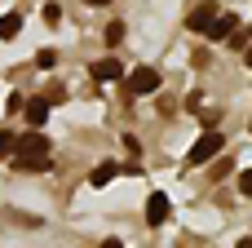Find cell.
Returning <instances> with one entry per match:
<instances>
[{
  "label": "cell",
  "mask_w": 252,
  "mask_h": 248,
  "mask_svg": "<svg viewBox=\"0 0 252 248\" xmlns=\"http://www.w3.org/2000/svg\"><path fill=\"white\" fill-rule=\"evenodd\" d=\"M13 169H22V173H44L53 160H49V138L40 133V129H31V133H22L18 142H13Z\"/></svg>",
  "instance_id": "6da1fadb"
},
{
  "label": "cell",
  "mask_w": 252,
  "mask_h": 248,
  "mask_svg": "<svg viewBox=\"0 0 252 248\" xmlns=\"http://www.w3.org/2000/svg\"><path fill=\"white\" fill-rule=\"evenodd\" d=\"M221 146H226V138H221L217 129H204V133H199V142L190 146L186 164H208V160H217V155H221Z\"/></svg>",
  "instance_id": "7a4b0ae2"
},
{
  "label": "cell",
  "mask_w": 252,
  "mask_h": 248,
  "mask_svg": "<svg viewBox=\"0 0 252 248\" xmlns=\"http://www.w3.org/2000/svg\"><path fill=\"white\" fill-rule=\"evenodd\" d=\"M124 89H128V98H151L159 89V71L155 67H137V71L124 75Z\"/></svg>",
  "instance_id": "3957f363"
},
{
  "label": "cell",
  "mask_w": 252,
  "mask_h": 248,
  "mask_svg": "<svg viewBox=\"0 0 252 248\" xmlns=\"http://www.w3.org/2000/svg\"><path fill=\"white\" fill-rule=\"evenodd\" d=\"M230 31H239V18H235V13H217V18L204 27L208 40H230Z\"/></svg>",
  "instance_id": "277c9868"
},
{
  "label": "cell",
  "mask_w": 252,
  "mask_h": 248,
  "mask_svg": "<svg viewBox=\"0 0 252 248\" xmlns=\"http://www.w3.org/2000/svg\"><path fill=\"white\" fill-rule=\"evenodd\" d=\"M168 209H173V204H168V195H164V191H155V195L146 200V226H164V222H168Z\"/></svg>",
  "instance_id": "5b68a950"
},
{
  "label": "cell",
  "mask_w": 252,
  "mask_h": 248,
  "mask_svg": "<svg viewBox=\"0 0 252 248\" xmlns=\"http://www.w3.org/2000/svg\"><path fill=\"white\" fill-rule=\"evenodd\" d=\"M49 106H53L49 98H27V102H22V115H27V124H31V129H40V124L49 120Z\"/></svg>",
  "instance_id": "8992f818"
},
{
  "label": "cell",
  "mask_w": 252,
  "mask_h": 248,
  "mask_svg": "<svg viewBox=\"0 0 252 248\" xmlns=\"http://www.w3.org/2000/svg\"><path fill=\"white\" fill-rule=\"evenodd\" d=\"M213 18H217V4L208 0V4H195V13L186 18V27H190V31H204V27L213 22Z\"/></svg>",
  "instance_id": "52a82bcc"
},
{
  "label": "cell",
  "mask_w": 252,
  "mask_h": 248,
  "mask_svg": "<svg viewBox=\"0 0 252 248\" xmlns=\"http://www.w3.org/2000/svg\"><path fill=\"white\" fill-rule=\"evenodd\" d=\"M89 75H93V80H120V58H102V62H93Z\"/></svg>",
  "instance_id": "ba28073f"
},
{
  "label": "cell",
  "mask_w": 252,
  "mask_h": 248,
  "mask_svg": "<svg viewBox=\"0 0 252 248\" xmlns=\"http://www.w3.org/2000/svg\"><path fill=\"white\" fill-rule=\"evenodd\" d=\"M120 177V164H97L93 173H89V186H106V182H115Z\"/></svg>",
  "instance_id": "9c48e42d"
},
{
  "label": "cell",
  "mask_w": 252,
  "mask_h": 248,
  "mask_svg": "<svg viewBox=\"0 0 252 248\" xmlns=\"http://www.w3.org/2000/svg\"><path fill=\"white\" fill-rule=\"evenodd\" d=\"M18 31H22V18H18V13H4V18H0V40H13Z\"/></svg>",
  "instance_id": "30bf717a"
},
{
  "label": "cell",
  "mask_w": 252,
  "mask_h": 248,
  "mask_svg": "<svg viewBox=\"0 0 252 248\" xmlns=\"http://www.w3.org/2000/svg\"><path fill=\"white\" fill-rule=\"evenodd\" d=\"M13 142H18V138H13L9 129H0V160H9V155H13Z\"/></svg>",
  "instance_id": "8fae6325"
},
{
  "label": "cell",
  "mask_w": 252,
  "mask_h": 248,
  "mask_svg": "<svg viewBox=\"0 0 252 248\" xmlns=\"http://www.w3.org/2000/svg\"><path fill=\"white\" fill-rule=\"evenodd\" d=\"M53 62H58V53H53V49H40V53H35V67H40V71H49Z\"/></svg>",
  "instance_id": "7c38bea8"
},
{
  "label": "cell",
  "mask_w": 252,
  "mask_h": 248,
  "mask_svg": "<svg viewBox=\"0 0 252 248\" xmlns=\"http://www.w3.org/2000/svg\"><path fill=\"white\" fill-rule=\"evenodd\" d=\"M120 40H124V22H111L106 27V44H120Z\"/></svg>",
  "instance_id": "4fadbf2b"
},
{
  "label": "cell",
  "mask_w": 252,
  "mask_h": 248,
  "mask_svg": "<svg viewBox=\"0 0 252 248\" xmlns=\"http://www.w3.org/2000/svg\"><path fill=\"white\" fill-rule=\"evenodd\" d=\"M44 22L58 27V22H62V9H58V4H44Z\"/></svg>",
  "instance_id": "5bb4252c"
},
{
  "label": "cell",
  "mask_w": 252,
  "mask_h": 248,
  "mask_svg": "<svg viewBox=\"0 0 252 248\" xmlns=\"http://www.w3.org/2000/svg\"><path fill=\"white\" fill-rule=\"evenodd\" d=\"M239 195H248V200H252V169H248V173H239Z\"/></svg>",
  "instance_id": "9a60e30c"
},
{
  "label": "cell",
  "mask_w": 252,
  "mask_h": 248,
  "mask_svg": "<svg viewBox=\"0 0 252 248\" xmlns=\"http://www.w3.org/2000/svg\"><path fill=\"white\" fill-rule=\"evenodd\" d=\"M230 169H235V164H230V160H217V164H213V177H226V173H230Z\"/></svg>",
  "instance_id": "2e32d148"
},
{
  "label": "cell",
  "mask_w": 252,
  "mask_h": 248,
  "mask_svg": "<svg viewBox=\"0 0 252 248\" xmlns=\"http://www.w3.org/2000/svg\"><path fill=\"white\" fill-rule=\"evenodd\" d=\"M102 248H124V244H120V240H106V244H102Z\"/></svg>",
  "instance_id": "e0dca14e"
},
{
  "label": "cell",
  "mask_w": 252,
  "mask_h": 248,
  "mask_svg": "<svg viewBox=\"0 0 252 248\" xmlns=\"http://www.w3.org/2000/svg\"><path fill=\"white\" fill-rule=\"evenodd\" d=\"M244 62H248V67H252V44H248V49H244Z\"/></svg>",
  "instance_id": "ac0fdd59"
},
{
  "label": "cell",
  "mask_w": 252,
  "mask_h": 248,
  "mask_svg": "<svg viewBox=\"0 0 252 248\" xmlns=\"http://www.w3.org/2000/svg\"><path fill=\"white\" fill-rule=\"evenodd\" d=\"M84 4H93V9H97V4H106V0H84Z\"/></svg>",
  "instance_id": "d6986e66"
},
{
  "label": "cell",
  "mask_w": 252,
  "mask_h": 248,
  "mask_svg": "<svg viewBox=\"0 0 252 248\" xmlns=\"http://www.w3.org/2000/svg\"><path fill=\"white\" fill-rule=\"evenodd\" d=\"M239 248H252V240H244V244H239Z\"/></svg>",
  "instance_id": "ffe728a7"
},
{
  "label": "cell",
  "mask_w": 252,
  "mask_h": 248,
  "mask_svg": "<svg viewBox=\"0 0 252 248\" xmlns=\"http://www.w3.org/2000/svg\"><path fill=\"white\" fill-rule=\"evenodd\" d=\"M248 40H252V31H248Z\"/></svg>",
  "instance_id": "44dd1931"
}]
</instances>
